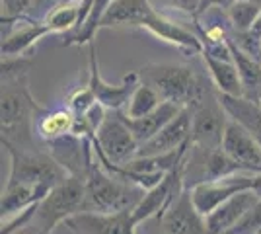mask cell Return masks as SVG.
<instances>
[{
	"mask_svg": "<svg viewBox=\"0 0 261 234\" xmlns=\"http://www.w3.org/2000/svg\"><path fill=\"white\" fill-rule=\"evenodd\" d=\"M162 98L156 90L146 84V82H141L137 90L133 92L129 103H127V110L123 112V115H127L130 119H139V117H144L148 113H152L160 103H162Z\"/></svg>",
	"mask_w": 261,
	"mask_h": 234,
	"instance_id": "cell-24",
	"label": "cell"
},
{
	"mask_svg": "<svg viewBox=\"0 0 261 234\" xmlns=\"http://www.w3.org/2000/svg\"><path fill=\"white\" fill-rule=\"evenodd\" d=\"M205 67L208 68V76L213 80V86L218 90V94H226V96H244V86L240 80L238 68L234 65V61L226 59H217L207 53H201Z\"/></svg>",
	"mask_w": 261,
	"mask_h": 234,
	"instance_id": "cell-20",
	"label": "cell"
},
{
	"mask_svg": "<svg viewBox=\"0 0 261 234\" xmlns=\"http://www.w3.org/2000/svg\"><path fill=\"white\" fill-rule=\"evenodd\" d=\"M187 160H189V150L187 154L179 160V164L166 176V178L156 186L152 190H148L144 193L142 201L133 209V217H135V223L139 224L150 217H158L162 219V215L172 205L174 201L184 193L185 188V170H187Z\"/></svg>",
	"mask_w": 261,
	"mask_h": 234,
	"instance_id": "cell-8",
	"label": "cell"
},
{
	"mask_svg": "<svg viewBox=\"0 0 261 234\" xmlns=\"http://www.w3.org/2000/svg\"><path fill=\"white\" fill-rule=\"evenodd\" d=\"M193 127H191V145L203 148L205 152L222 148V139L228 123V113L218 100V94L205 101L199 110L191 113Z\"/></svg>",
	"mask_w": 261,
	"mask_h": 234,
	"instance_id": "cell-10",
	"label": "cell"
},
{
	"mask_svg": "<svg viewBox=\"0 0 261 234\" xmlns=\"http://www.w3.org/2000/svg\"><path fill=\"white\" fill-rule=\"evenodd\" d=\"M84 201H86L84 178L70 174L37 205L32 224H35L43 234H51V230L59 223H65L72 215L84 213Z\"/></svg>",
	"mask_w": 261,
	"mask_h": 234,
	"instance_id": "cell-5",
	"label": "cell"
},
{
	"mask_svg": "<svg viewBox=\"0 0 261 234\" xmlns=\"http://www.w3.org/2000/svg\"><path fill=\"white\" fill-rule=\"evenodd\" d=\"M61 4H65V0H33L32 8L28 12V20L30 22H45L47 16L57 10Z\"/></svg>",
	"mask_w": 261,
	"mask_h": 234,
	"instance_id": "cell-29",
	"label": "cell"
},
{
	"mask_svg": "<svg viewBox=\"0 0 261 234\" xmlns=\"http://www.w3.org/2000/svg\"><path fill=\"white\" fill-rule=\"evenodd\" d=\"M160 221L166 234H208L205 217L195 209L189 188L174 201Z\"/></svg>",
	"mask_w": 261,
	"mask_h": 234,
	"instance_id": "cell-14",
	"label": "cell"
},
{
	"mask_svg": "<svg viewBox=\"0 0 261 234\" xmlns=\"http://www.w3.org/2000/svg\"><path fill=\"white\" fill-rule=\"evenodd\" d=\"M111 25H137L144 28L150 34H154L158 39H164L168 43L184 49L191 55L203 53V43L195 34L184 30L181 25L166 20L152 8L150 0H115L111 8L101 20V28Z\"/></svg>",
	"mask_w": 261,
	"mask_h": 234,
	"instance_id": "cell-1",
	"label": "cell"
},
{
	"mask_svg": "<svg viewBox=\"0 0 261 234\" xmlns=\"http://www.w3.org/2000/svg\"><path fill=\"white\" fill-rule=\"evenodd\" d=\"M68 2H78V0H65V4H68Z\"/></svg>",
	"mask_w": 261,
	"mask_h": 234,
	"instance_id": "cell-33",
	"label": "cell"
},
{
	"mask_svg": "<svg viewBox=\"0 0 261 234\" xmlns=\"http://www.w3.org/2000/svg\"><path fill=\"white\" fill-rule=\"evenodd\" d=\"M94 103H98V100H96V94L92 92V88H90L88 84L86 86H82V88L74 90L72 96L68 98V108L74 112L76 119H80V117H82Z\"/></svg>",
	"mask_w": 261,
	"mask_h": 234,
	"instance_id": "cell-27",
	"label": "cell"
},
{
	"mask_svg": "<svg viewBox=\"0 0 261 234\" xmlns=\"http://www.w3.org/2000/svg\"><path fill=\"white\" fill-rule=\"evenodd\" d=\"M234 0H199V10H197V16L203 14L205 10L213 8V6H222V8H228Z\"/></svg>",
	"mask_w": 261,
	"mask_h": 234,
	"instance_id": "cell-31",
	"label": "cell"
},
{
	"mask_svg": "<svg viewBox=\"0 0 261 234\" xmlns=\"http://www.w3.org/2000/svg\"><path fill=\"white\" fill-rule=\"evenodd\" d=\"M162 4H166L168 8H174V10H179L184 14H189V16H197V10H199V0H160Z\"/></svg>",
	"mask_w": 261,
	"mask_h": 234,
	"instance_id": "cell-30",
	"label": "cell"
},
{
	"mask_svg": "<svg viewBox=\"0 0 261 234\" xmlns=\"http://www.w3.org/2000/svg\"><path fill=\"white\" fill-rule=\"evenodd\" d=\"M259 201L257 193L253 190L240 191L234 197H230L226 203H222L217 211H213L205 217L208 234H226L246 217V213Z\"/></svg>",
	"mask_w": 261,
	"mask_h": 234,
	"instance_id": "cell-15",
	"label": "cell"
},
{
	"mask_svg": "<svg viewBox=\"0 0 261 234\" xmlns=\"http://www.w3.org/2000/svg\"><path fill=\"white\" fill-rule=\"evenodd\" d=\"M222 150L242 164L255 168L261 174V145L240 123L230 117L226 123L224 139H222Z\"/></svg>",
	"mask_w": 261,
	"mask_h": 234,
	"instance_id": "cell-16",
	"label": "cell"
},
{
	"mask_svg": "<svg viewBox=\"0 0 261 234\" xmlns=\"http://www.w3.org/2000/svg\"><path fill=\"white\" fill-rule=\"evenodd\" d=\"M257 176L259 174H250V176L240 174V176H230V178H222V179H205V181H199L193 188H189L193 205H195V209L203 217H208L211 213L217 211L222 203H226L236 193L253 190Z\"/></svg>",
	"mask_w": 261,
	"mask_h": 234,
	"instance_id": "cell-9",
	"label": "cell"
},
{
	"mask_svg": "<svg viewBox=\"0 0 261 234\" xmlns=\"http://www.w3.org/2000/svg\"><path fill=\"white\" fill-rule=\"evenodd\" d=\"M228 47L232 53V61L238 68L242 86H244V96L257 101L261 94V63L251 59L250 55H246L238 45L232 41V37L228 39Z\"/></svg>",
	"mask_w": 261,
	"mask_h": 234,
	"instance_id": "cell-22",
	"label": "cell"
},
{
	"mask_svg": "<svg viewBox=\"0 0 261 234\" xmlns=\"http://www.w3.org/2000/svg\"><path fill=\"white\" fill-rule=\"evenodd\" d=\"M43 112L30 92L28 74L2 78V146L37 150L32 131Z\"/></svg>",
	"mask_w": 261,
	"mask_h": 234,
	"instance_id": "cell-2",
	"label": "cell"
},
{
	"mask_svg": "<svg viewBox=\"0 0 261 234\" xmlns=\"http://www.w3.org/2000/svg\"><path fill=\"white\" fill-rule=\"evenodd\" d=\"M142 82L150 84L164 101H172L193 113L215 94L213 80L199 74L187 65H148L139 70Z\"/></svg>",
	"mask_w": 261,
	"mask_h": 234,
	"instance_id": "cell-4",
	"label": "cell"
},
{
	"mask_svg": "<svg viewBox=\"0 0 261 234\" xmlns=\"http://www.w3.org/2000/svg\"><path fill=\"white\" fill-rule=\"evenodd\" d=\"M76 234H137L133 209L119 213H78L65 221Z\"/></svg>",
	"mask_w": 261,
	"mask_h": 234,
	"instance_id": "cell-12",
	"label": "cell"
},
{
	"mask_svg": "<svg viewBox=\"0 0 261 234\" xmlns=\"http://www.w3.org/2000/svg\"><path fill=\"white\" fill-rule=\"evenodd\" d=\"M226 234H261V199L257 201L250 211L246 213V217Z\"/></svg>",
	"mask_w": 261,
	"mask_h": 234,
	"instance_id": "cell-28",
	"label": "cell"
},
{
	"mask_svg": "<svg viewBox=\"0 0 261 234\" xmlns=\"http://www.w3.org/2000/svg\"><path fill=\"white\" fill-rule=\"evenodd\" d=\"M191 127H193L191 112L184 108L156 137L141 145L139 156H160L181 148L191 141Z\"/></svg>",
	"mask_w": 261,
	"mask_h": 234,
	"instance_id": "cell-13",
	"label": "cell"
},
{
	"mask_svg": "<svg viewBox=\"0 0 261 234\" xmlns=\"http://www.w3.org/2000/svg\"><path fill=\"white\" fill-rule=\"evenodd\" d=\"M181 110L184 108L175 106L172 101H162L152 113H148L144 117H139V119H130L127 115H123V112H119V115L121 119L125 121V125L130 129V133L135 135V139L139 141V145H144L146 141H150L152 137L160 133Z\"/></svg>",
	"mask_w": 261,
	"mask_h": 234,
	"instance_id": "cell-17",
	"label": "cell"
},
{
	"mask_svg": "<svg viewBox=\"0 0 261 234\" xmlns=\"http://www.w3.org/2000/svg\"><path fill=\"white\" fill-rule=\"evenodd\" d=\"M257 103H259V106H261V94H259V98H257Z\"/></svg>",
	"mask_w": 261,
	"mask_h": 234,
	"instance_id": "cell-34",
	"label": "cell"
},
{
	"mask_svg": "<svg viewBox=\"0 0 261 234\" xmlns=\"http://www.w3.org/2000/svg\"><path fill=\"white\" fill-rule=\"evenodd\" d=\"M2 2V28L10 25L14 22H25L28 20V12L32 8L33 0H0Z\"/></svg>",
	"mask_w": 261,
	"mask_h": 234,
	"instance_id": "cell-26",
	"label": "cell"
},
{
	"mask_svg": "<svg viewBox=\"0 0 261 234\" xmlns=\"http://www.w3.org/2000/svg\"><path fill=\"white\" fill-rule=\"evenodd\" d=\"M139 72H130L123 78L121 84H108L98 72V61H96V47L90 43V78L88 86L96 94V100L111 112H119L123 106H127L133 96V92L141 84Z\"/></svg>",
	"mask_w": 261,
	"mask_h": 234,
	"instance_id": "cell-11",
	"label": "cell"
},
{
	"mask_svg": "<svg viewBox=\"0 0 261 234\" xmlns=\"http://www.w3.org/2000/svg\"><path fill=\"white\" fill-rule=\"evenodd\" d=\"M92 145L99 156H103L115 166H125L139 156V141L130 129L121 119L119 112H113L111 117H106L98 133L92 135Z\"/></svg>",
	"mask_w": 261,
	"mask_h": 234,
	"instance_id": "cell-7",
	"label": "cell"
},
{
	"mask_svg": "<svg viewBox=\"0 0 261 234\" xmlns=\"http://www.w3.org/2000/svg\"><path fill=\"white\" fill-rule=\"evenodd\" d=\"M53 34L47 22H30L25 20V25L2 35V57H22L25 51H30L37 41H41L45 35Z\"/></svg>",
	"mask_w": 261,
	"mask_h": 234,
	"instance_id": "cell-21",
	"label": "cell"
},
{
	"mask_svg": "<svg viewBox=\"0 0 261 234\" xmlns=\"http://www.w3.org/2000/svg\"><path fill=\"white\" fill-rule=\"evenodd\" d=\"M259 174L255 168L242 164L228 156L222 148L205 152V178L207 179H222L230 176H240V174Z\"/></svg>",
	"mask_w": 261,
	"mask_h": 234,
	"instance_id": "cell-23",
	"label": "cell"
},
{
	"mask_svg": "<svg viewBox=\"0 0 261 234\" xmlns=\"http://www.w3.org/2000/svg\"><path fill=\"white\" fill-rule=\"evenodd\" d=\"M230 23L234 32H246L261 18V2L259 0H236L228 8Z\"/></svg>",
	"mask_w": 261,
	"mask_h": 234,
	"instance_id": "cell-25",
	"label": "cell"
},
{
	"mask_svg": "<svg viewBox=\"0 0 261 234\" xmlns=\"http://www.w3.org/2000/svg\"><path fill=\"white\" fill-rule=\"evenodd\" d=\"M92 135L86 148V170H84V186H86V201L84 213H119L127 209H135L142 201L146 190L141 186L127 181L109 174L106 168L99 164V160L92 158L94 148Z\"/></svg>",
	"mask_w": 261,
	"mask_h": 234,
	"instance_id": "cell-3",
	"label": "cell"
},
{
	"mask_svg": "<svg viewBox=\"0 0 261 234\" xmlns=\"http://www.w3.org/2000/svg\"><path fill=\"white\" fill-rule=\"evenodd\" d=\"M74 127H76V115L70 108H57L53 112L45 110L37 117V123H35L37 135L49 145L72 135Z\"/></svg>",
	"mask_w": 261,
	"mask_h": 234,
	"instance_id": "cell-19",
	"label": "cell"
},
{
	"mask_svg": "<svg viewBox=\"0 0 261 234\" xmlns=\"http://www.w3.org/2000/svg\"><path fill=\"white\" fill-rule=\"evenodd\" d=\"M253 191L257 193V197L261 199V174L257 176V179H255V186H253Z\"/></svg>",
	"mask_w": 261,
	"mask_h": 234,
	"instance_id": "cell-32",
	"label": "cell"
},
{
	"mask_svg": "<svg viewBox=\"0 0 261 234\" xmlns=\"http://www.w3.org/2000/svg\"><path fill=\"white\" fill-rule=\"evenodd\" d=\"M8 152L12 156V164L6 184H30L53 190L70 176V172L53 154H47L39 148L37 150L8 148Z\"/></svg>",
	"mask_w": 261,
	"mask_h": 234,
	"instance_id": "cell-6",
	"label": "cell"
},
{
	"mask_svg": "<svg viewBox=\"0 0 261 234\" xmlns=\"http://www.w3.org/2000/svg\"><path fill=\"white\" fill-rule=\"evenodd\" d=\"M218 100L222 108L226 110L230 119L240 123L248 133L261 145V106L255 100H250L246 96H226L218 94Z\"/></svg>",
	"mask_w": 261,
	"mask_h": 234,
	"instance_id": "cell-18",
	"label": "cell"
}]
</instances>
